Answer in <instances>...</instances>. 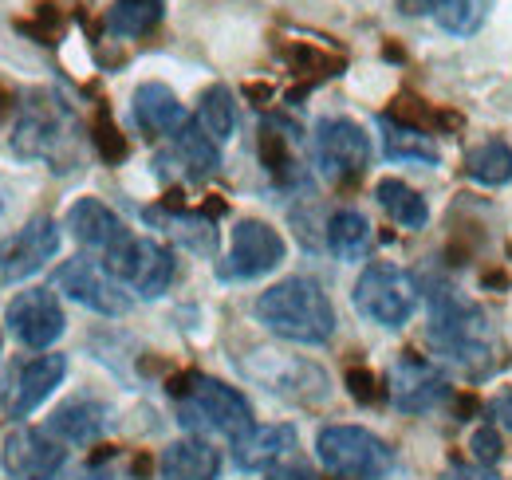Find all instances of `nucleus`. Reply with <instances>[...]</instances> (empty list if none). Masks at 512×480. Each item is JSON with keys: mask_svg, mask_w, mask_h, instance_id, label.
<instances>
[{"mask_svg": "<svg viewBox=\"0 0 512 480\" xmlns=\"http://www.w3.org/2000/svg\"><path fill=\"white\" fill-rule=\"evenodd\" d=\"M430 347L434 355L449 366H457L469 378H485L493 370V351H497V331L481 303L453 292L449 284H438L430 292Z\"/></svg>", "mask_w": 512, "mask_h": 480, "instance_id": "obj_1", "label": "nucleus"}, {"mask_svg": "<svg viewBox=\"0 0 512 480\" xmlns=\"http://www.w3.org/2000/svg\"><path fill=\"white\" fill-rule=\"evenodd\" d=\"M253 311L272 335L288 343L320 347L335 335V307L327 300V292L308 276H288L272 284L268 292L256 296Z\"/></svg>", "mask_w": 512, "mask_h": 480, "instance_id": "obj_2", "label": "nucleus"}, {"mask_svg": "<svg viewBox=\"0 0 512 480\" xmlns=\"http://www.w3.org/2000/svg\"><path fill=\"white\" fill-rule=\"evenodd\" d=\"M323 469L343 480H386L394 473V453L383 437L363 425H327L316 437Z\"/></svg>", "mask_w": 512, "mask_h": 480, "instance_id": "obj_3", "label": "nucleus"}, {"mask_svg": "<svg viewBox=\"0 0 512 480\" xmlns=\"http://www.w3.org/2000/svg\"><path fill=\"white\" fill-rule=\"evenodd\" d=\"M418 292H422V288H418V280H414L406 268L375 260V264L363 268V276H359L351 300H355V311H359L363 319L398 331V327H406L410 315L418 311Z\"/></svg>", "mask_w": 512, "mask_h": 480, "instance_id": "obj_4", "label": "nucleus"}, {"mask_svg": "<svg viewBox=\"0 0 512 480\" xmlns=\"http://www.w3.org/2000/svg\"><path fill=\"white\" fill-rule=\"evenodd\" d=\"M178 421L193 433H221V437H241L253 429V406L241 390L217 382V378H201L190 386V394L178 398Z\"/></svg>", "mask_w": 512, "mask_h": 480, "instance_id": "obj_5", "label": "nucleus"}, {"mask_svg": "<svg viewBox=\"0 0 512 480\" xmlns=\"http://www.w3.org/2000/svg\"><path fill=\"white\" fill-rule=\"evenodd\" d=\"M67 130H71L67 107H60L48 95H36L12 130V150L20 158H48L56 170H71L79 162V150H71Z\"/></svg>", "mask_w": 512, "mask_h": 480, "instance_id": "obj_6", "label": "nucleus"}, {"mask_svg": "<svg viewBox=\"0 0 512 480\" xmlns=\"http://www.w3.org/2000/svg\"><path fill=\"white\" fill-rule=\"evenodd\" d=\"M103 268L142 300H158L174 280V256L158 240L134 237V233L115 252L103 256Z\"/></svg>", "mask_w": 512, "mask_h": 480, "instance_id": "obj_7", "label": "nucleus"}, {"mask_svg": "<svg viewBox=\"0 0 512 480\" xmlns=\"http://www.w3.org/2000/svg\"><path fill=\"white\" fill-rule=\"evenodd\" d=\"M316 166L335 185H351L371 166V142L351 119H323L316 126Z\"/></svg>", "mask_w": 512, "mask_h": 480, "instance_id": "obj_8", "label": "nucleus"}, {"mask_svg": "<svg viewBox=\"0 0 512 480\" xmlns=\"http://www.w3.org/2000/svg\"><path fill=\"white\" fill-rule=\"evenodd\" d=\"M288 256V244L284 237L264 225V221H237L233 225V240H229V256L221 260V280H256V276H268L272 268H280Z\"/></svg>", "mask_w": 512, "mask_h": 480, "instance_id": "obj_9", "label": "nucleus"}, {"mask_svg": "<svg viewBox=\"0 0 512 480\" xmlns=\"http://www.w3.org/2000/svg\"><path fill=\"white\" fill-rule=\"evenodd\" d=\"M245 374L256 378L264 390L288 398V402H320L327 394V374H323L316 362L292 359V355H280V351H256V359L245 362Z\"/></svg>", "mask_w": 512, "mask_h": 480, "instance_id": "obj_10", "label": "nucleus"}, {"mask_svg": "<svg viewBox=\"0 0 512 480\" xmlns=\"http://www.w3.org/2000/svg\"><path fill=\"white\" fill-rule=\"evenodd\" d=\"M56 288L64 292L67 300H75L79 307L95 311V315H127L130 296L127 284H119L103 264L79 256V260H67L64 268L56 272Z\"/></svg>", "mask_w": 512, "mask_h": 480, "instance_id": "obj_11", "label": "nucleus"}, {"mask_svg": "<svg viewBox=\"0 0 512 480\" xmlns=\"http://www.w3.org/2000/svg\"><path fill=\"white\" fill-rule=\"evenodd\" d=\"M60 252V229L52 217H32L24 229L0 240V280L20 284L36 276L52 256Z\"/></svg>", "mask_w": 512, "mask_h": 480, "instance_id": "obj_12", "label": "nucleus"}, {"mask_svg": "<svg viewBox=\"0 0 512 480\" xmlns=\"http://www.w3.org/2000/svg\"><path fill=\"white\" fill-rule=\"evenodd\" d=\"M4 319H8L12 335H16L24 347H32V351H48V347L64 335V323H67L56 292H48V288L20 292L16 300L8 303Z\"/></svg>", "mask_w": 512, "mask_h": 480, "instance_id": "obj_13", "label": "nucleus"}, {"mask_svg": "<svg viewBox=\"0 0 512 480\" xmlns=\"http://www.w3.org/2000/svg\"><path fill=\"white\" fill-rule=\"evenodd\" d=\"M390 398L402 414H430L449 398V382L442 378L438 366L406 351L390 370Z\"/></svg>", "mask_w": 512, "mask_h": 480, "instance_id": "obj_14", "label": "nucleus"}, {"mask_svg": "<svg viewBox=\"0 0 512 480\" xmlns=\"http://www.w3.org/2000/svg\"><path fill=\"white\" fill-rule=\"evenodd\" d=\"M4 465H8L12 477H20V480H56L64 473L67 453L52 433L20 425V429H12L8 441H4Z\"/></svg>", "mask_w": 512, "mask_h": 480, "instance_id": "obj_15", "label": "nucleus"}, {"mask_svg": "<svg viewBox=\"0 0 512 480\" xmlns=\"http://www.w3.org/2000/svg\"><path fill=\"white\" fill-rule=\"evenodd\" d=\"M67 229H71V237L79 240L83 248H91V252H99V256L115 252V248L130 237L123 217H119L115 209H107L99 197H79V201L67 209Z\"/></svg>", "mask_w": 512, "mask_h": 480, "instance_id": "obj_16", "label": "nucleus"}, {"mask_svg": "<svg viewBox=\"0 0 512 480\" xmlns=\"http://www.w3.org/2000/svg\"><path fill=\"white\" fill-rule=\"evenodd\" d=\"M296 449V429L292 425H253L249 433H241L237 441H233V461H237V469H245V473H264V469H272V465H280V457H288Z\"/></svg>", "mask_w": 512, "mask_h": 480, "instance_id": "obj_17", "label": "nucleus"}, {"mask_svg": "<svg viewBox=\"0 0 512 480\" xmlns=\"http://www.w3.org/2000/svg\"><path fill=\"white\" fill-rule=\"evenodd\" d=\"M134 122L146 130V134H178L190 115L186 107L178 103V95L166 87V83H142L134 91Z\"/></svg>", "mask_w": 512, "mask_h": 480, "instance_id": "obj_18", "label": "nucleus"}, {"mask_svg": "<svg viewBox=\"0 0 512 480\" xmlns=\"http://www.w3.org/2000/svg\"><path fill=\"white\" fill-rule=\"evenodd\" d=\"M260 162L276 185H300L304 181V166L296 158V130L288 122L268 119L260 126Z\"/></svg>", "mask_w": 512, "mask_h": 480, "instance_id": "obj_19", "label": "nucleus"}, {"mask_svg": "<svg viewBox=\"0 0 512 480\" xmlns=\"http://www.w3.org/2000/svg\"><path fill=\"white\" fill-rule=\"evenodd\" d=\"M158 162H178L186 178L201 181V178H209V174H217V166H221V150H217V142L197 126V119H190L178 134H174L170 154H162Z\"/></svg>", "mask_w": 512, "mask_h": 480, "instance_id": "obj_20", "label": "nucleus"}, {"mask_svg": "<svg viewBox=\"0 0 512 480\" xmlns=\"http://www.w3.org/2000/svg\"><path fill=\"white\" fill-rule=\"evenodd\" d=\"M67 359L64 355H40L20 370V386H16V402H12V414L16 418H28L32 410L44 406V398L64 382Z\"/></svg>", "mask_w": 512, "mask_h": 480, "instance_id": "obj_21", "label": "nucleus"}, {"mask_svg": "<svg viewBox=\"0 0 512 480\" xmlns=\"http://www.w3.org/2000/svg\"><path fill=\"white\" fill-rule=\"evenodd\" d=\"M217 473H221V453L201 437L174 441L162 453V480H217Z\"/></svg>", "mask_w": 512, "mask_h": 480, "instance_id": "obj_22", "label": "nucleus"}, {"mask_svg": "<svg viewBox=\"0 0 512 480\" xmlns=\"http://www.w3.org/2000/svg\"><path fill=\"white\" fill-rule=\"evenodd\" d=\"M107 425V410L91 398H71L64 402L52 418H48V433L64 445H91Z\"/></svg>", "mask_w": 512, "mask_h": 480, "instance_id": "obj_23", "label": "nucleus"}, {"mask_svg": "<svg viewBox=\"0 0 512 480\" xmlns=\"http://www.w3.org/2000/svg\"><path fill=\"white\" fill-rule=\"evenodd\" d=\"M379 130H383V150L390 162H418V166H438L442 154L434 146V138L418 126H402L394 119H379Z\"/></svg>", "mask_w": 512, "mask_h": 480, "instance_id": "obj_24", "label": "nucleus"}, {"mask_svg": "<svg viewBox=\"0 0 512 480\" xmlns=\"http://www.w3.org/2000/svg\"><path fill=\"white\" fill-rule=\"evenodd\" d=\"M327 248L335 252V260H347V264L363 260L371 248V221L359 209H339L327 221Z\"/></svg>", "mask_w": 512, "mask_h": 480, "instance_id": "obj_25", "label": "nucleus"}, {"mask_svg": "<svg viewBox=\"0 0 512 480\" xmlns=\"http://www.w3.org/2000/svg\"><path fill=\"white\" fill-rule=\"evenodd\" d=\"M465 178H473L477 185L501 189L512 181V146L505 138H489L477 150L465 154Z\"/></svg>", "mask_w": 512, "mask_h": 480, "instance_id": "obj_26", "label": "nucleus"}, {"mask_svg": "<svg viewBox=\"0 0 512 480\" xmlns=\"http://www.w3.org/2000/svg\"><path fill=\"white\" fill-rule=\"evenodd\" d=\"M375 197H379V205L386 209V217L398 221L402 229H426V221H430L426 197H418L406 181L383 178L379 185H375Z\"/></svg>", "mask_w": 512, "mask_h": 480, "instance_id": "obj_27", "label": "nucleus"}, {"mask_svg": "<svg viewBox=\"0 0 512 480\" xmlns=\"http://www.w3.org/2000/svg\"><path fill=\"white\" fill-rule=\"evenodd\" d=\"M493 4L497 0H430V12H434V20H438L442 32L469 40V36H477L485 28Z\"/></svg>", "mask_w": 512, "mask_h": 480, "instance_id": "obj_28", "label": "nucleus"}, {"mask_svg": "<svg viewBox=\"0 0 512 480\" xmlns=\"http://www.w3.org/2000/svg\"><path fill=\"white\" fill-rule=\"evenodd\" d=\"M197 126L213 138V142H229L237 134V99L225 83H213L205 95H201V107H197Z\"/></svg>", "mask_w": 512, "mask_h": 480, "instance_id": "obj_29", "label": "nucleus"}, {"mask_svg": "<svg viewBox=\"0 0 512 480\" xmlns=\"http://www.w3.org/2000/svg\"><path fill=\"white\" fill-rule=\"evenodd\" d=\"M162 20V0H115L107 12V32L111 36H146Z\"/></svg>", "mask_w": 512, "mask_h": 480, "instance_id": "obj_30", "label": "nucleus"}, {"mask_svg": "<svg viewBox=\"0 0 512 480\" xmlns=\"http://www.w3.org/2000/svg\"><path fill=\"white\" fill-rule=\"evenodd\" d=\"M166 229L182 240L186 248L201 252V256H213V252H217V229H213V221H205L201 213H170V217H166Z\"/></svg>", "mask_w": 512, "mask_h": 480, "instance_id": "obj_31", "label": "nucleus"}, {"mask_svg": "<svg viewBox=\"0 0 512 480\" xmlns=\"http://www.w3.org/2000/svg\"><path fill=\"white\" fill-rule=\"evenodd\" d=\"M91 142H95V150H99V158H103L107 166L127 162L130 146H127V138H123V130L115 126V119H111L107 107H99L95 119H91Z\"/></svg>", "mask_w": 512, "mask_h": 480, "instance_id": "obj_32", "label": "nucleus"}, {"mask_svg": "<svg viewBox=\"0 0 512 480\" xmlns=\"http://www.w3.org/2000/svg\"><path fill=\"white\" fill-rule=\"evenodd\" d=\"M284 60L292 63V71H296V75H308L312 83L331 79V75H339V71H343V60L327 56V52L312 48V44H288V48H284Z\"/></svg>", "mask_w": 512, "mask_h": 480, "instance_id": "obj_33", "label": "nucleus"}, {"mask_svg": "<svg viewBox=\"0 0 512 480\" xmlns=\"http://www.w3.org/2000/svg\"><path fill=\"white\" fill-rule=\"evenodd\" d=\"M386 119L402 122V126H418V130H438V111L430 107V103H422L418 95H410V91H402V95H394V103H390V111H386Z\"/></svg>", "mask_w": 512, "mask_h": 480, "instance_id": "obj_34", "label": "nucleus"}, {"mask_svg": "<svg viewBox=\"0 0 512 480\" xmlns=\"http://www.w3.org/2000/svg\"><path fill=\"white\" fill-rule=\"evenodd\" d=\"M60 28H64V16H60V8H56V4H40L36 24H32V20H16V32L32 36L36 44H56Z\"/></svg>", "mask_w": 512, "mask_h": 480, "instance_id": "obj_35", "label": "nucleus"}, {"mask_svg": "<svg viewBox=\"0 0 512 480\" xmlns=\"http://www.w3.org/2000/svg\"><path fill=\"white\" fill-rule=\"evenodd\" d=\"M469 449H473L477 465H485V469H493V465L501 461V437L493 433V425L477 429V433H473V441H469Z\"/></svg>", "mask_w": 512, "mask_h": 480, "instance_id": "obj_36", "label": "nucleus"}, {"mask_svg": "<svg viewBox=\"0 0 512 480\" xmlns=\"http://www.w3.org/2000/svg\"><path fill=\"white\" fill-rule=\"evenodd\" d=\"M347 390H351V398H355V402H363V406L379 402L375 374H371V370H363V366H351V370H347Z\"/></svg>", "mask_w": 512, "mask_h": 480, "instance_id": "obj_37", "label": "nucleus"}, {"mask_svg": "<svg viewBox=\"0 0 512 480\" xmlns=\"http://www.w3.org/2000/svg\"><path fill=\"white\" fill-rule=\"evenodd\" d=\"M264 480H320L304 461H284V465H272L264 469Z\"/></svg>", "mask_w": 512, "mask_h": 480, "instance_id": "obj_38", "label": "nucleus"}, {"mask_svg": "<svg viewBox=\"0 0 512 480\" xmlns=\"http://www.w3.org/2000/svg\"><path fill=\"white\" fill-rule=\"evenodd\" d=\"M489 410H493V418H497V425H501V429H509V433H512V390H501V394H493Z\"/></svg>", "mask_w": 512, "mask_h": 480, "instance_id": "obj_39", "label": "nucleus"}, {"mask_svg": "<svg viewBox=\"0 0 512 480\" xmlns=\"http://www.w3.org/2000/svg\"><path fill=\"white\" fill-rule=\"evenodd\" d=\"M442 480H501L493 469H485V465H453Z\"/></svg>", "mask_w": 512, "mask_h": 480, "instance_id": "obj_40", "label": "nucleus"}, {"mask_svg": "<svg viewBox=\"0 0 512 480\" xmlns=\"http://www.w3.org/2000/svg\"><path fill=\"white\" fill-rule=\"evenodd\" d=\"M245 95L264 107V99H272V87H268V83H249V87H245Z\"/></svg>", "mask_w": 512, "mask_h": 480, "instance_id": "obj_41", "label": "nucleus"}, {"mask_svg": "<svg viewBox=\"0 0 512 480\" xmlns=\"http://www.w3.org/2000/svg\"><path fill=\"white\" fill-rule=\"evenodd\" d=\"M12 107H16V99H12V91L0 83V119H4V115H12Z\"/></svg>", "mask_w": 512, "mask_h": 480, "instance_id": "obj_42", "label": "nucleus"}, {"mask_svg": "<svg viewBox=\"0 0 512 480\" xmlns=\"http://www.w3.org/2000/svg\"><path fill=\"white\" fill-rule=\"evenodd\" d=\"M485 288H509V276L505 272H489L485 276Z\"/></svg>", "mask_w": 512, "mask_h": 480, "instance_id": "obj_43", "label": "nucleus"}, {"mask_svg": "<svg viewBox=\"0 0 512 480\" xmlns=\"http://www.w3.org/2000/svg\"><path fill=\"white\" fill-rule=\"evenodd\" d=\"M0 343H4V335H0Z\"/></svg>", "mask_w": 512, "mask_h": 480, "instance_id": "obj_44", "label": "nucleus"}]
</instances>
